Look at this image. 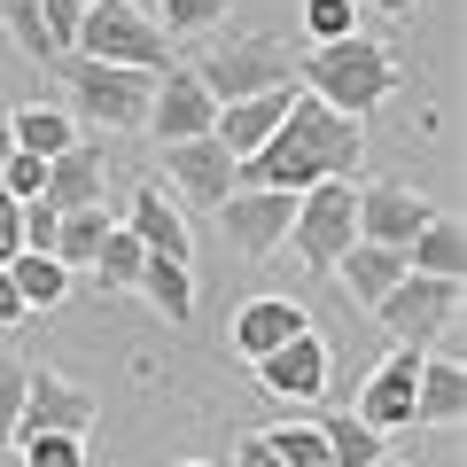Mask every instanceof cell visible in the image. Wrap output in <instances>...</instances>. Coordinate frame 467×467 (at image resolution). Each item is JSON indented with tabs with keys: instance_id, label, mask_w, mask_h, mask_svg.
Listing matches in <instances>:
<instances>
[{
	"instance_id": "obj_1",
	"label": "cell",
	"mask_w": 467,
	"mask_h": 467,
	"mask_svg": "<svg viewBox=\"0 0 467 467\" xmlns=\"http://www.w3.org/2000/svg\"><path fill=\"white\" fill-rule=\"evenodd\" d=\"M358 164H367V125H358V117H335L327 101H312L296 86L281 133H273L250 164H234V187L304 195V187H319V180H358Z\"/></svg>"
},
{
	"instance_id": "obj_2",
	"label": "cell",
	"mask_w": 467,
	"mask_h": 467,
	"mask_svg": "<svg viewBox=\"0 0 467 467\" xmlns=\"http://www.w3.org/2000/svg\"><path fill=\"white\" fill-rule=\"evenodd\" d=\"M296 86L312 101H327L335 117H358V125H367V117L405 86V70H398V55H389L382 39L358 32V39H335V47L296 55Z\"/></svg>"
},
{
	"instance_id": "obj_3",
	"label": "cell",
	"mask_w": 467,
	"mask_h": 467,
	"mask_svg": "<svg viewBox=\"0 0 467 467\" xmlns=\"http://www.w3.org/2000/svg\"><path fill=\"white\" fill-rule=\"evenodd\" d=\"M195 78H202V94L226 109V101H257V94L296 86V55H288L281 39H265V32H218L211 47H202Z\"/></svg>"
},
{
	"instance_id": "obj_4",
	"label": "cell",
	"mask_w": 467,
	"mask_h": 467,
	"mask_svg": "<svg viewBox=\"0 0 467 467\" xmlns=\"http://www.w3.org/2000/svg\"><path fill=\"white\" fill-rule=\"evenodd\" d=\"M47 78H63L70 117L94 133H140L149 125V94H156L149 70H109V63H86V55H63Z\"/></svg>"
},
{
	"instance_id": "obj_5",
	"label": "cell",
	"mask_w": 467,
	"mask_h": 467,
	"mask_svg": "<svg viewBox=\"0 0 467 467\" xmlns=\"http://www.w3.org/2000/svg\"><path fill=\"white\" fill-rule=\"evenodd\" d=\"M86 63H109V70H149V78H164L171 63V39L156 32L149 8H133V0H86V16H78V47Z\"/></svg>"
},
{
	"instance_id": "obj_6",
	"label": "cell",
	"mask_w": 467,
	"mask_h": 467,
	"mask_svg": "<svg viewBox=\"0 0 467 467\" xmlns=\"http://www.w3.org/2000/svg\"><path fill=\"white\" fill-rule=\"evenodd\" d=\"M288 242H296L304 273H335V257L358 242V180H319L296 195V218H288Z\"/></svg>"
},
{
	"instance_id": "obj_7",
	"label": "cell",
	"mask_w": 467,
	"mask_h": 467,
	"mask_svg": "<svg viewBox=\"0 0 467 467\" xmlns=\"http://www.w3.org/2000/svg\"><path fill=\"white\" fill-rule=\"evenodd\" d=\"M374 319H382L389 350H420V358H429V343H444L451 319H460V281H429V273H405V281L389 288L382 304H374Z\"/></svg>"
},
{
	"instance_id": "obj_8",
	"label": "cell",
	"mask_w": 467,
	"mask_h": 467,
	"mask_svg": "<svg viewBox=\"0 0 467 467\" xmlns=\"http://www.w3.org/2000/svg\"><path fill=\"white\" fill-rule=\"evenodd\" d=\"M101 420V398L70 374H47L32 367L24 374V436H86Z\"/></svg>"
},
{
	"instance_id": "obj_9",
	"label": "cell",
	"mask_w": 467,
	"mask_h": 467,
	"mask_svg": "<svg viewBox=\"0 0 467 467\" xmlns=\"http://www.w3.org/2000/svg\"><path fill=\"white\" fill-rule=\"evenodd\" d=\"M288 218H296V195H273V187H234V195L218 202V226H226V242L250 257V265L288 242Z\"/></svg>"
},
{
	"instance_id": "obj_10",
	"label": "cell",
	"mask_w": 467,
	"mask_h": 467,
	"mask_svg": "<svg viewBox=\"0 0 467 467\" xmlns=\"http://www.w3.org/2000/svg\"><path fill=\"white\" fill-rule=\"evenodd\" d=\"M327 374H335V358H327V343H319L312 327L288 335L281 350H265V358H257V389H265V398H281V405L327 398Z\"/></svg>"
},
{
	"instance_id": "obj_11",
	"label": "cell",
	"mask_w": 467,
	"mask_h": 467,
	"mask_svg": "<svg viewBox=\"0 0 467 467\" xmlns=\"http://www.w3.org/2000/svg\"><path fill=\"white\" fill-rule=\"evenodd\" d=\"M429 218H436V202L420 195V187H405V180L358 187V242H374V250H405Z\"/></svg>"
},
{
	"instance_id": "obj_12",
	"label": "cell",
	"mask_w": 467,
	"mask_h": 467,
	"mask_svg": "<svg viewBox=\"0 0 467 467\" xmlns=\"http://www.w3.org/2000/svg\"><path fill=\"white\" fill-rule=\"evenodd\" d=\"M164 180H171V202H180V211H218V202L234 195V156L218 149V140H171Z\"/></svg>"
},
{
	"instance_id": "obj_13",
	"label": "cell",
	"mask_w": 467,
	"mask_h": 467,
	"mask_svg": "<svg viewBox=\"0 0 467 467\" xmlns=\"http://www.w3.org/2000/svg\"><path fill=\"white\" fill-rule=\"evenodd\" d=\"M117 226L133 234L149 257H187V265H195V234H187V211H180V202H171L156 180H149V187H133V195L117 202Z\"/></svg>"
},
{
	"instance_id": "obj_14",
	"label": "cell",
	"mask_w": 467,
	"mask_h": 467,
	"mask_svg": "<svg viewBox=\"0 0 467 467\" xmlns=\"http://www.w3.org/2000/svg\"><path fill=\"white\" fill-rule=\"evenodd\" d=\"M211 117H218V101L202 94L195 70H164L156 94H149V125H140V133H156L164 149L171 140H211Z\"/></svg>"
},
{
	"instance_id": "obj_15",
	"label": "cell",
	"mask_w": 467,
	"mask_h": 467,
	"mask_svg": "<svg viewBox=\"0 0 467 467\" xmlns=\"http://www.w3.org/2000/svg\"><path fill=\"white\" fill-rule=\"evenodd\" d=\"M413 374H420V350H389L382 367L358 382V405L350 413L367 420L374 436H398V429H413Z\"/></svg>"
},
{
	"instance_id": "obj_16",
	"label": "cell",
	"mask_w": 467,
	"mask_h": 467,
	"mask_svg": "<svg viewBox=\"0 0 467 467\" xmlns=\"http://www.w3.org/2000/svg\"><path fill=\"white\" fill-rule=\"evenodd\" d=\"M39 202H55V211H94V202H109V140H70L47 164V195Z\"/></svg>"
},
{
	"instance_id": "obj_17",
	"label": "cell",
	"mask_w": 467,
	"mask_h": 467,
	"mask_svg": "<svg viewBox=\"0 0 467 467\" xmlns=\"http://www.w3.org/2000/svg\"><path fill=\"white\" fill-rule=\"evenodd\" d=\"M288 101H296V86H281V94H257V101H226V109L211 117V140H218V149L234 156V164H250V156L265 149L273 133H281Z\"/></svg>"
},
{
	"instance_id": "obj_18",
	"label": "cell",
	"mask_w": 467,
	"mask_h": 467,
	"mask_svg": "<svg viewBox=\"0 0 467 467\" xmlns=\"http://www.w3.org/2000/svg\"><path fill=\"white\" fill-rule=\"evenodd\" d=\"M312 327V312H304L296 296H250L242 312H234V358H265V350H281L288 335H304Z\"/></svg>"
},
{
	"instance_id": "obj_19",
	"label": "cell",
	"mask_w": 467,
	"mask_h": 467,
	"mask_svg": "<svg viewBox=\"0 0 467 467\" xmlns=\"http://www.w3.org/2000/svg\"><path fill=\"white\" fill-rule=\"evenodd\" d=\"M398 281H405V250H374V242H350V250L335 257V288H343L358 312H374V304H382Z\"/></svg>"
},
{
	"instance_id": "obj_20",
	"label": "cell",
	"mask_w": 467,
	"mask_h": 467,
	"mask_svg": "<svg viewBox=\"0 0 467 467\" xmlns=\"http://www.w3.org/2000/svg\"><path fill=\"white\" fill-rule=\"evenodd\" d=\"M467 413V367L460 358H420L413 374V429H451Z\"/></svg>"
},
{
	"instance_id": "obj_21",
	"label": "cell",
	"mask_w": 467,
	"mask_h": 467,
	"mask_svg": "<svg viewBox=\"0 0 467 467\" xmlns=\"http://www.w3.org/2000/svg\"><path fill=\"white\" fill-rule=\"evenodd\" d=\"M8 140H16V156L55 164V156L78 140V117H70L63 101H24V109H8Z\"/></svg>"
},
{
	"instance_id": "obj_22",
	"label": "cell",
	"mask_w": 467,
	"mask_h": 467,
	"mask_svg": "<svg viewBox=\"0 0 467 467\" xmlns=\"http://www.w3.org/2000/svg\"><path fill=\"white\" fill-rule=\"evenodd\" d=\"M405 273H429V281H460L467 273V234H460L451 211H436L429 226L405 242Z\"/></svg>"
},
{
	"instance_id": "obj_23",
	"label": "cell",
	"mask_w": 467,
	"mask_h": 467,
	"mask_svg": "<svg viewBox=\"0 0 467 467\" xmlns=\"http://www.w3.org/2000/svg\"><path fill=\"white\" fill-rule=\"evenodd\" d=\"M133 296H149V304H156V319L187 327V319H195V265H187V257H149Z\"/></svg>"
},
{
	"instance_id": "obj_24",
	"label": "cell",
	"mask_w": 467,
	"mask_h": 467,
	"mask_svg": "<svg viewBox=\"0 0 467 467\" xmlns=\"http://www.w3.org/2000/svg\"><path fill=\"white\" fill-rule=\"evenodd\" d=\"M109 226H117V202H94V211H63V226H55V265L63 273H94V257H101V242H109Z\"/></svg>"
},
{
	"instance_id": "obj_25",
	"label": "cell",
	"mask_w": 467,
	"mask_h": 467,
	"mask_svg": "<svg viewBox=\"0 0 467 467\" xmlns=\"http://www.w3.org/2000/svg\"><path fill=\"white\" fill-rule=\"evenodd\" d=\"M0 24H8V47H16L24 63H39V70L63 63V39H55V24H47V0H0Z\"/></svg>"
},
{
	"instance_id": "obj_26",
	"label": "cell",
	"mask_w": 467,
	"mask_h": 467,
	"mask_svg": "<svg viewBox=\"0 0 467 467\" xmlns=\"http://www.w3.org/2000/svg\"><path fill=\"white\" fill-rule=\"evenodd\" d=\"M319 444H327V467H374V460H389V436H374L350 405H343V413H319Z\"/></svg>"
},
{
	"instance_id": "obj_27",
	"label": "cell",
	"mask_w": 467,
	"mask_h": 467,
	"mask_svg": "<svg viewBox=\"0 0 467 467\" xmlns=\"http://www.w3.org/2000/svg\"><path fill=\"white\" fill-rule=\"evenodd\" d=\"M8 281H16V296H24V312H55V304L70 296V273L55 265V257H39V250H24V257H8Z\"/></svg>"
},
{
	"instance_id": "obj_28",
	"label": "cell",
	"mask_w": 467,
	"mask_h": 467,
	"mask_svg": "<svg viewBox=\"0 0 467 467\" xmlns=\"http://www.w3.org/2000/svg\"><path fill=\"white\" fill-rule=\"evenodd\" d=\"M140 265H149V250H140L125 226H109V242H101V257H94V288H101V296H133Z\"/></svg>"
},
{
	"instance_id": "obj_29",
	"label": "cell",
	"mask_w": 467,
	"mask_h": 467,
	"mask_svg": "<svg viewBox=\"0 0 467 467\" xmlns=\"http://www.w3.org/2000/svg\"><path fill=\"white\" fill-rule=\"evenodd\" d=\"M265 451H273L281 467H327V444H319V420H296V413L265 429Z\"/></svg>"
},
{
	"instance_id": "obj_30",
	"label": "cell",
	"mask_w": 467,
	"mask_h": 467,
	"mask_svg": "<svg viewBox=\"0 0 467 467\" xmlns=\"http://www.w3.org/2000/svg\"><path fill=\"white\" fill-rule=\"evenodd\" d=\"M242 0H156V32L180 39V32H218Z\"/></svg>"
},
{
	"instance_id": "obj_31",
	"label": "cell",
	"mask_w": 467,
	"mask_h": 467,
	"mask_svg": "<svg viewBox=\"0 0 467 467\" xmlns=\"http://www.w3.org/2000/svg\"><path fill=\"white\" fill-rule=\"evenodd\" d=\"M304 39L312 47H335V39H358V0H304Z\"/></svg>"
},
{
	"instance_id": "obj_32",
	"label": "cell",
	"mask_w": 467,
	"mask_h": 467,
	"mask_svg": "<svg viewBox=\"0 0 467 467\" xmlns=\"http://www.w3.org/2000/svg\"><path fill=\"white\" fill-rule=\"evenodd\" d=\"M24 358L16 350H0V451H16V436H24Z\"/></svg>"
},
{
	"instance_id": "obj_33",
	"label": "cell",
	"mask_w": 467,
	"mask_h": 467,
	"mask_svg": "<svg viewBox=\"0 0 467 467\" xmlns=\"http://www.w3.org/2000/svg\"><path fill=\"white\" fill-rule=\"evenodd\" d=\"M24 467H86V436H16Z\"/></svg>"
},
{
	"instance_id": "obj_34",
	"label": "cell",
	"mask_w": 467,
	"mask_h": 467,
	"mask_svg": "<svg viewBox=\"0 0 467 467\" xmlns=\"http://www.w3.org/2000/svg\"><path fill=\"white\" fill-rule=\"evenodd\" d=\"M55 226H63V211H55V202H24V250L55 257Z\"/></svg>"
},
{
	"instance_id": "obj_35",
	"label": "cell",
	"mask_w": 467,
	"mask_h": 467,
	"mask_svg": "<svg viewBox=\"0 0 467 467\" xmlns=\"http://www.w3.org/2000/svg\"><path fill=\"white\" fill-rule=\"evenodd\" d=\"M8 257H24V202L0 195V265H8Z\"/></svg>"
},
{
	"instance_id": "obj_36",
	"label": "cell",
	"mask_w": 467,
	"mask_h": 467,
	"mask_svg": "<svg viewBox=\"0 0 467 467\" xmlns=\"http://www.w3.org/2000/svg\"><path fill=\"white\" fill-rule=\"evenodd\" d=\"M24 319H32V312H24L16 281H8V273H0V327H24Z\"/></svg>"
},
{
	"instance_id": "obj_37",
	"label": "cell",
	"mask_w": 467,
	"mask_h": 467,
	"mask_svg": "<svg viewBox=\"0 0 467 467\" xmlns=\"http://www.w3.org/2000/svg\"><path fill=\"white\" fill-rule=\"evenodd\" d=\"M234 467H281V460L265 451V436H242V444H234Z\"/></svg>"
},
{
	"instance_id": "obj_38",
	"label": "cell",
	"mask_w": 467,
	"mask_h": 467,
	"mask_svg": "<svg viewBox=\"0 0 467 467\" xmlns=\"http://www.w3.org/2000/svg\"><path fill=\"white\" fill-rule=\"evenodd\" d=\"M358 8H374V16H413L420 0H358Z\"/></svg>"
},
{
	"instance_id": "obj_39",
	"label": "cell",
	"mask_w": 467,
	"mask_h": 467,
	"mask_svg": "<svg viewBox=\"0 0 467 467\" xmlns=\"http://www.w3.org/2000/svg\"><path fill=\"white\" fill-rule=\"evenodd\" d=\"M8 156H16V140H8V109H0V164H8Z\"/></svg>"
},
{
	"instance_id": "obj_40",
	"label": "cell",
	"mask_w": 467,
	"mask_h": 467,
	"mask_svg": "<svg viewBox=\"0 0 467 467\" xmlns=\"http://www.w3.org/2000/svg\"><path fill=\"white\" fill-rule=\"evenodd\" d=\"M374 467H398V460H374Z\"/></svg>"
},
{
	"instance_id": "obj_41",
	"label": "cell",
	"mask_w": 467,
	"mask_h": 467,
	"mask_svg": "<svg viewBox=\"0 0 467 467\" xmlns=\"http://www.w3.org/2000/svg\"><path fill=\"white\" fill-rule=\"evenodd\" d=\"M187 467H211V460H187Z\"/></svg>"
}]
</instances>
